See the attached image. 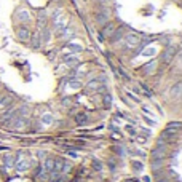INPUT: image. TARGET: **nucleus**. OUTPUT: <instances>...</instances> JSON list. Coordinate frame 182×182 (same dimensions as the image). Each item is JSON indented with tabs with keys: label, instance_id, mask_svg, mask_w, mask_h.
Masks as SVG:
<instances>
[{
	"label": "nucleus",
	"instance_id": "f257e3e1",
	"mask_svg": "<svg viewBox=\"0 0 182 182\" xmlns=\"http://www.w3.org/2000/svg\"><path fill=\"white\" fill-rule=\"evenodd\" d=\"M18 35H19V38H21V40H27L29 32H27V31H24V29H21V31L18 32Z\"/></svg>",
	"mask_w": 182,
	"mask_h": 182
},
{
	"label": "nucleus",
	"instance_id": "f03ea898",
	"mask_svg": "<svg viewBox=\"0 0 182 182\" xmlns=\"http://www.w3.org/2000/svg\"><path fill=\"white\" fill-rule=\"evenodd\" d=\"M53 165H55V162H53L51 158H48V160H46V163H45V166H46V171H51V169H53Z\"/></svg>",
	"mask_w": 182,
	"mask_h": 182
}]
</instances>
